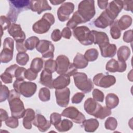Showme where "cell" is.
<instances>
[{"instance_id": "1", "label": "cell", "mask_w": 133, "mask_h": 133, "mask_svg": "<svg viewBox=\"0 0 133 133\" xmlns=\"http://www.w3.org/2000/svg\"><path fill=\"white\" fill-rule=\"evenodd\" d=\"M20 95L15 89H12L7 99L11 116L18 119L22 118L25 111L23 103L20 98Z\"/></svg>"}, {"instance_id": "2", "label": "cell", "mask_w": 133, "mask_h": 133, "mask_svg": "<svg viewBox=\"0 0 133 133\" xmlns=\"http://www.w3.org/2000/svg\"><path fill=\"white\" fill-rule=\"evenodd\" d=\"M9 10L7 15V17L13 23L17 21L18 16L21 12L30 9V1H9Z\"/></svg>"}, {"instance_id": "3", "label": "cell", "mask_w": 133, "mask_h": 133, "mask_svg": "<svg viewBox=\"0 0 133 133\" xmlns=\"http://www.w3.org/2000/svg\"><path fill=\"white\" fill-rule=\"evenodd\" d=\"M56 61L57 63L56 72L58 74H67L71 76L77 72V69L73 63L70 62L66 56L60 55L57 57Z\"/></svg>"}, {"instance_id": "4", "label": "cell", "mask_w": 133, "mask_h": 133, "mask_svg": "<svg viewBox=\"0 0 133 133\" xmlns=\"http://www.w3.org/2000/svg\"><path fill=\"white\" fill-rule=\"evenodd\" d=\"M14 89L25 97H32L36 92V84L33 82H25L23 79H16L13 84Z\"/></svg>"}, {"instance_id": "5", "label": "cell", "mask_w": 133, "mask_h": 133, "mask_svg": "<svg viewBox=\"0 0 133 133\" xmlns=\"http://www.w3.org/2000/svg\"><path fill=\"white\" fill-rule=\"evenodd\" d=\"M55 17L50 13H45L42 18L36 21L32 26L33 31L37 34H44L48 31L55 23Z\"/></svg>"}, {"instance_id": "6", "label": "cell", "mask_w": 133, "mask_h": 133, "mask_svg": "<svg viewBox=\"0 0 133 133\" xmlns=\"http://www.w3.org/2000/svg\"><path fill=\"white\" fill-rule=\"evenodd\" d=\"M75 85L85 94L90 92L94 88V83L87 75L83 72H76L73 75Z\"/></svg>"}, {"instance_id": "7", "label": "cell", "mask_w": 133, "mask_h": 133, "mask_svg": "<svg viewBox=\"0 0 133 133\" xmlns=\"http://www.w3.org/2000/svg\"><path fill=\"white\" fill-rule=\"evenodd\" d=\"M77 12L83 19L85 23L89 21L96 14L95 1L93 0L81 1L78 5Z\"/></svg>"}, {"instance_id": "8", "label": "cell", "mask_w": 133, "mask_h": 133, "mask_svg": "<svg viewBox=\"0 0 133 133\" xmlns=\"http://www.w3.org/2000/svg\"><path fill=\"white\" fill-rule=\"evenodd\" d=\"M73 34L74 37L83 45H90L94 43V37L91 31L86 26L75 28L73 29Z\"/></svg>"}, {"instance_id": "9", "label": "cell", "mask_w": 133, "mask_h": 133, "mask_svg": "<svg viewBox=\"0 0 133 133\" xmlns=\"http://www.w3.org/2000/svg\"><path fill=\"white\" fill-rule=\"evenodd\" d=\"M36 49L42 54L43 58L50 59L54 58L55 47L51 42L46 39L39 40Z\"/></svg>"}, {"instance_id": "10", "label": "cell", "mask_w": 133, "mask_h": 133, "mask_svg": "<svg viewBox=\"0 0 133 133\" xmlns=\"http://www.w3.org/2000/svg\"><path fill=\"white\" fill-rule=\"evenodd\" d=\"M93 83L97 86L106 88L114 85L116 83V78L113 75L100 73L94 77Z\"/></svg>"}, {"instance_id": "11", "label": "cell", "mask_w": 133, "mask_h": 133, "mask_svg": "<svg viewBox=\"0 0 133 133\" xmlns=\"http://www.w3.org/2000/svg\"><path fill=\"white\" fill-rule=\"evenodd\" d=\"M61 115L70 118L73 122L77 124H82L85 120L84 115L74 107L65 108L62 111Z\"/></svg>"}, {"instance_id": "12", "label": "cell", "mask_w": 133, "mask_h": 133, "mask_svg": "<svg viewBox=\"0 0 133 133\" xmlns=\"http://www.w3.org/2000/svg\"><path fill=\"white\" fill-rule=\"evenodd\" d=\"M74 9V5L71 2L63 3L58 9L57 16L61 22H64L69 19L70 15Z\"/></svg>"}, {"instance_id": "13", "label": "cell", "mask_w": 133, "mask_h": 133, "mask_svg": "<svg viewBox=\"0 0 133 133\" xmlns=\"http://www.w3.org/2000/svg\"><path fill=\"white\" fill-rule=\"evenodd\" d=\"M123 8V1H113L108 5L105 11L112 20H115Z\"/></svg>"}, {"instance_id": "14", "label": "cell", "mask_w": 133, "mask_h": 133, "mask_svg": "<svg viewBox=\"0 0 133 133\" xmlns=\"http://www.w3.org/2000/svg\"><path fill=\"white\" fill-rule=\"evenodd\" d=\"M70 95V91L68 87L56 89L55 95L57 104L61 107H66L69 102Z\"/></svg>"}, {"instance_id": "15", "label": "cell", "mask_w": 133, "mask_h": 133, "mask_svg": "<svg viewBox=\"0 0 133 133\" xmlns=\"http://www.w3.org/2000/svg\"><path fill=\"white\" fill-rule=\"evenodd\" d=\"M127 68V65L125 62L116 60L114 59H110L106 64L105 69L109 72H123Z\"/></svg>"}, {"instance_id": "16", "label": "cell", "mask_w": 133, "mask_h": 133, "mask_svg": "<svg viewBox=\"0 0 133 133\" xmlns=\"http://www.w3.org/2000/svg\"><path fill=\"white\" fill-rule=\"evenodd\" d=\"M8 32L16 42L25 40V34L22 30L21 27L19 24L12 23L8 29Z\"/></svg>"}, {"instance_id": "17", "label": "cell", "mask_w": 133, "mask_h": 133, "mask_svg": "<svg viewBox=\"0 0 133 133\" xmlns=\"http://www.w3.org/2000/svg\"><path fill=\"white\" fill-rule=\"evenodd\" d=\"M30 9L39 15L44 11L51 10V7L46 0L30 1Z\"/></svg>"}, {"instance_id": "18", "label": "cell", "mask_w": 133, "mask_h": 133, "mask_svg": "<svg viewBox=\"0 0 133 133\" xmlns=\"http://www.w3.org/2000/svg\"><path fill=\"white\" fill-rule=\"evenodd\" d=\"M32 124L42 132L47 131L51 127V124L50 121L47 120L43 115L40 114H37L35 115Z\"/></svg>"}, {"instance_id": "19", "label": "cell", "mask_w": 133, "mask_h": 133, "mask_svg": "<svg viewBox=\"0 0 133 133\" xmlns=\"http://www.w3.org/2000/svg\"><path fill=\"white\" fill-rule=\"evenodd\" d=\"M101 105L97 103L93 98H89L86 100L84 104L85 111L89 115L95 116L101 108Z\"/></svg>"}, {"instance_id": "20", "label": "cell", "mask_w": 133, "mask_h": 133, "mask_svg": "<svg viewBox=\"0 0 133 133\" xmlns=\"http://www.w3.org/2000/svg\"><path fill=\"white\" fill-rule=\"evenodd\" d=\"M114 21L107 15L104 10L95 20L94 24L97 28L105 29L107 26L111 25Z\"/></svg>"}, {"instance_id": "21", "label": "cell", "mask_w": 133, "mask_h": 133, "mask_svg": "<svg viewBox=\"0 0 133 133\" xmlns=\"http://www.w3.org/2000/svg\"><path fill=\"white\" fill-rule=\"evenodd\" d=\"M101 50V56L104 58H112L116 52V46L114 44L107 43L99 46Z\"/></svg>"}, {"instance_id": "22", "label": "cell", "mask_w": 133, "mask_h": 133, "mask_svg": "<svg viewBox=\"0 0 133 133\" xmlns=\"http://www.w3.org/2000/svg\"><path fill=\"white\" fill-rule=\"evenodd\" d=\"M70 76L67 74L60 75L52 82V87L56 89L66 87L70 83Z\"/></svg>"}, {"instance_id": "23", "label": "cell", "mask_w": 133, "mask_h": 133, "mask_svg": "<svg viewBox=\"0 0 133 133\" xmlns=\"http://www.w3.org/2000/svg\"><path fill=\"white\" fill-rule=\"evenodd\" d=\"M35 117V111L30 108L25 110L23 117V125L26 129L32 128V123Z\"/></svg>"}, {"instance_id": "24", "label": "cell", "mask_w": 133, "mask_h": 133, "mask_svg": "<svg viewBox=\"0 0 133 133\" xmlns=\"http://www.w3.org/2000/svg\"><path fill=\"white\" fill-rule=\"evenodd\" d=\"M94 37V43L99 46L102 45L107 43H109V39L107 34L105 32H99L95 30L91 31Z\"/></svg>"}, {"instance_id": "25", "label": "cell", "mask_w": 133, "mask_h": 133, "mask_svg": "<svg viewBox=\"0 0 133 133\" xmlns=\"http://www.w3.org/2000/svg\"><path fill=\"white\" fill-rule=\"evenodd\" d=\"M52 77L51 73H50L45 70H43L41 74L39 83L41 84L50 89L53 88Z\"/></svg>"}, {"instance_id": "26", "label": "cell", "mask_w": 133, "mask_h": 133, "mask_svg": "<svg viewBox=\"0 0 133 133\" xmlns=\"http://www.w3.org/2000/svg\"><path fill=\"white\" fill-rule=\"evenodd\" d=\"M82 124L85 130L89 132H94L98 128L99 125V122L95 118L85 119Z\"/></svg>"}, {"instance_id": "27", "label": "cell", "mask_w": 133, "mask_h": 133, "mask_svg": "<svg viewBox=\"0 0 133 133\" xmlns=\"http://www.w3.org/2000/svg\"><path fill=\"white\" fill-rule=\"evenodd\" d=\"M83 23H85L83 19L82 18L77 11H76L73 14L72 18L67 22L66 26L70 29H74L75 28H76L78 24Z\"/></svg>"}, {"instance_id": "28", "label": "cell", "mask_w": 133, "mask_h": 133, "mask_svg": "<svg viewBox=\"0 0 133 133\" xmlns=\"http://www.w3.org/2000/svg\"><path fill=\"white\" fill-rule=\"evenodd\" d=\"M119 103V99L116 95L113 93L108 94L105 97L106 107L112 109L116 108Z\"/></svg>"}, {"instance_id": "29", "label": "cell", "mask_w": 133, "mask_h": 133, "mask_svg": "<svg viewBox=\"0 0 133 133\" xmlns=\"http://www.w3.org/2000/svg\"><path fill=\"white\" fill-rule=\"evenodd\" d=\"M73 64L77 69H84L88 64V61L81 53H77L73 59Z\"/></svg>"}, {"instance_id": "30", "label": "cell", "mask_w": 133, "mask_h": 133, "mask_svg": "<svg viewBox=\"0 0 133 133\" xmlns=\"http://www.w3.org/2000/svg\"><path fill=\"white\" fill-rule=\"evenodd\" d=\"M130 55V50L126 46H121L117 51L118 60L125 62L129 58Z\"/></svg>"}, {"instance_id": "31", "label": "cell", "mask_w": 133, "mask_h": 133, "mask_svg": "<svg viewBox=\"0 0 133 133\" xmlns=\"http://www.w3.org/2000/svg\"><path fill=\"white\" fill-rule=\"evenodd\" d=\"M132 18L128 15H123L117 20V24L119 29L122 30H124L128 29L132 23Z\"/></svg>"}, {"instance_id": "32", "label": "cell", "mask_w": 133, "mask_h": 133, "mask_svg": "<svg viewBox=\"0 0 133 133\" xmlns=\"http://www.w3.org/2000/svg\"><path fill=\"white\" fill-rule=\"evenodd\" d=\"M73 126V123L67 119L61 120L58 124L55 126L56 129L59 132H65L69 130Z\"/></svg>"}, {"instance_id": "33", "label": "cell", "mask_w": 133, "mask_h": 133, "mask_svg": "<svg viewBox=\"0 0 133 133\" xmlns=\"http://www.w3.org/2000/svg\"><path fill=\"white\" fill-rule=\"evenodd\" d=\"M14 50L3 48L0 55L1 63H8L10 62L13 57Z\"/></svg>"}, {"instance_id": "34", "label": "cell", "mask_w": 133, "mask_h": 133, "mask_svg": "<svg viewBox=\"0 0 133 133\" xmlns=\"http://www.w3.org/2000/svg\"><path fill=\"white\" fill-rule=\"evenodd\" d=\"M110 34L113 39L119 38L121 35V30L117 24V20H114L110 25Z\"/></svg>"}, {"instance_id": "35", "label": "cell", "mask_w": 133, "mask_h": 133, "mask_svg": "<svg viewBox=\"0 0 133 133\" xmlns=\"http://www.w3.org/2000/svg\"><path fill=\"white\" fill-rule=\"evenodd\" d=\"M44 62L41 58H35L31 62L30 65V69L35 72L38 73L39 72L43 67Z\"/></svg>"}, {"instance_id": "36", "label": "cell", "mask_w": 133, "mask_h": 133, "mask_svg": "<svg viewBox=\"0 0 133 133\" xmlns=\"http://www.w3.org/2000/svg\"><path fill=\"white\" fill-rule=\"evenodd\" d=\"M39 41V39L37 37L33 36L25 41V46L28 50H32L36 47Z\"/></svg>"}, {"instance_id": "37", "label": "cell", "mask_w": 133, "mask_h": 133, "mask_svg": "<svg viewBox=\"0 0 133 133\" xmlns=\"http://www.w3.org/2000/svg\"><path fill=\"white\" fill-rule=\"evenodd\" d=\"M99 52L95 48H91L86 51L84 56L88 61H94L98 58Z\"/></svg>"}, {"instance_id": "38", "label": "cell", "mask_w": 133, "mask_h": 133, "mask_svg": "<svg viewBox=\"0 0 133 133\" xmlns=\"http://www.w3.org/2000/svg\"><path fill=\"white\" fill-rule=\"evenodd\" d=\"M44 70L51 74L56 71L57 63L56 60H54L52 59L46 60L44 63Z\"/></svg>"}, {"instance_id": "39", "label": "cell", "mask_w": 133, "mask_h": 133, "mask_svg": "<svg viewBox=\"0 0 133 133\" xmlns=\"http://www.w3.org/2000/svg\"><path fill=\"white\" fill-rule=\"evenodd\" d=\"M38 97L41 101H48L50 99V92L47 87H43L40 89L38 92Z\"/></svg>"}, {"instance_id": "40", "label": "cell", "mask_w": 133, "mask_h": 133, "mask_svg": "<svg viewBox=\"0 0 133 133\" xmlns=\"http://www.w3.org/2000/svg\"><path fill=\"white\" fill-rule=\"evenodd\" d=\"M111 114V110L110 109L108 108L107 107H101L97 113L95 115V117L103 119L106 117L110 116Z\"/></svg>"}, {"instance_id": "41", "label": "cell", "mask_w": 133, "mask_h": 133, "mask_svg": "<svg viewBox=\"0 0 133 133\" xmlns=\"http://www.w3.org/2000/svg\"><path fill=\"white\" fill-rule=\"evenodd\" d=\"M29 60V55L25 52H19L16 56V62L20 65H25Z\"/></svg>"}, {"instance_id": "42", "label": "cell", "mask_w": 133, "mask_h": 133, "mask_svg": "<svg viewBox=\"0 0 133 133\" xmlns=\"http://www.w3.org/2000/svg\"><path fill=\"white\" fill-rule=\"evenodd\" d=\"M104 126L107 129L114 130L117 126V120L114 117H109L106 119L104 123Z\"/></svg>"}, {"instance_id": "43", "label": "cell", "mask_w": 133, "mask_h": 133, "mask_svg": "<svg viewBox=\"0 0 133 133\" xmlns=\"http://www.w3.org/2000/svg\"><path fill=\"white\" fill-rule=\"evenodd\" d=\"M10 91L8 88V87L2 85V83H1V91H0V102H2L5 101L7 99H8L9 96Z\"/></svg>"}, {"instance_id": "44", "label": "cell", "mask_w": 133, "mask_h": 133, "mask_svg": "<svg viewBox=\"0 0 133 133\" xmlns=\"http://www.w3.org/2000/svg\"><path fill=\"white\" fill-rule=\"evenodd\" d=\"M11 21L8 18L4 16H1V25L2 27V36L3 35V31L8 29L11 25Z\"/></svg>"}, {"instance_id": "45", "label": "cell", "mask_w": 133, "mask_h": 133, "mask_svg": "<svg viewBox=\"0 0 133 133\" xmlns=\"http://www.w3.org/2000/svg\"><path fill=\"white\" fill-rule=\"evenodd\" d=\"M92 94L93 99L95 101L100 102H102L103 101L104 96V94L101 90L98 89H94Z\"/></svg>"}, {"instance_id": "46", "label": "cell", "mask_w": 133, "mask_h": 133, "mask_svg": "<svg viewBox=\"0 0 133 133\" xmlns=\"http://www.w3.org/2000/svg\"><path fill=\"white\" fill-rule=\"evenodd\" d=\"M5 124L7 126L11 128H16L18 126L19 122L17 118L11 116L8 117V119L5 121Z\"/></svg>"}, {"instance_id": "47", "label": "cell", "mask_w": 133, "mask_h": 133, "mask_svg": "<svg viewBox=\"0 0 133 133\" xmlns=\"http://www.w3.org/2000/svg\"><path fill=\"white\" fill-rule=\"evenodd\" d=\"M61 121V114L58 113H52L50 116V121L54 126Z\"/></svg>"}, {"instance_id": "48", "label": "cell", "mask_w": 133, "mask_h": 133, "mask_svg": "<svg viewBox=\"0 0 133 133\" xmlns=\"http://www.w3.org/2000/svg\"><path fill=\"white\" fill-rule=\"evenodd\" d=\"M26 69L23 67H19V66L16 69L15 72V77L16 79H23L25 78V72Z\"/></svg>"}, {"instance_id": "49", "label": "cell", "mask_w": 133, "mask_h": 133, "mask_svg": "<svg viewBox=\"0 0 133 133\" xmlns=\"http://www.w3.org/2000/svg\"><path fill=\"white\" fill-rule=\"evenodd\" d=\"M37 73L35 72L34 71H33L32 69H28L26 70L24 74L25 78L29 80V81H33L35 80L37 76Z\"/></svg>"}, {"instance_id": "50", "label": "cell", "mask_w": 133, "mask_h": 133, "mask_svg": "<svg viewBox=\"0 0 133 133\" xmlns=\"http://www.w3.org/2000/svg\"><path fill=\"white\" fill-rule=\"evenodd\" d=\"M13 77L12 75L8 72L5 71L1 75V78L2 82L5 84H10L12 82Z\"/></svg>"}, {"instance_id": "51", "label": "cell", "mask_w": 133, "mask_h": 133, "mask_svg": "<svg viewBox=\"0 0 133 133\" xmlns=\"http://www.w3.org/2000/svg\"><path fill=\"white\" fill-rule=\"evenodd\" d=\"M85 97V95L83 92H77L75 94L71 99L72 102L75 104H78L81 103Z\"/></svg>"}, {"instance_id": "52", "label": "cell", "mask_w": 133, "mask_h": 133, "mask_svg": "<svg viewBox=\"0 0 133 133\" xmlns=\"http://www.w3.org/2000/svg\"><path fill=\"white\" fill-rule=\"evenodd\" d=\"M16 49L19 52H26L28 49L25 46V40L16 42Z\"/></svg>"}, {"instance_id": "53", "label": "cell", "mask_w": 133, "mask_h": 133, "mask_svg": "<svg viewBox=\"0 0 133 133\" xmlns=\"http://www.w3.org/2000/svg\"><path fill=\"white\" fill-rule=\"evenodd\" d=\"M62 37L61 32L59 29L54 30L51 34V38L54 42H58L61 39Z\"/></svg>"}, {"instance_id": "54", "label": "cell", "mask_w": 133, "mask_h": 133, "mask_svg": "<svg viewBox=\"0 0 133 133\" xmlns=\"http://www.w3.org/2000/svg\"><path fill=\"white\" fill-rule=\"evenodd\" d=\"M123 39L126 43H131L132 42V31L129 30L125 32Z\"/></svg>"}, {"instance_id": "55", "label": "cell", "mask_w": 133, "mask_h": 133, "mask_svg": "<svg viewBox=\"0 0 133 133\" xmlns=\"http://www.w3.org/2000/svg\"><path fill=\"white\" fill-rule=\"evenodd\" d=\"M132 4L133 1H123V9L126 11H130L132 12Z\"/></svg>"}, {"instance_id": "56", "label": "cell", "mask_w": 133, "mask_h": 133, "mask_svg": "<svg viewBox=\"0 0 133 133\" xmlns=\"http://www.w3.org/2000/svg\"><path fill=\"white\" fill-rule=\"evenodd\" d=\"M62 36L66 39H70L72 35V32L70 28L68 27L64 28L61 31Z\"/></svg>"}, {"instance_id": "57", "label": "cell", "mask_w": 133, "mask_h": 133, "mask_svg": "<svg viewBox=\"0 0 133 133\" xmlns=\"http://www.w3.org/2000/svg\"><path fill=\"white\" fill-rule=\"evenodd\" d=\"M18 65L16 64H14L13 65H10L9 67L7 68L6 70H5V71L9 73L13 77H15V71L16 70V69L18 68Z\"/></svg>"}, {"instance_id": "58", "label": "cell", "mask_w": 133, "mask_h": 133, "mask_svg": "<svg viewBox=\"0 0 133 133\" xmlns=\"http://www.w3.org/2000/svg\"><path fill=\"white\" fill-rule=\"evenodd\" d=\"M8 118V115L6 111L3 109H0V119H1V123L3 121H4L7 119Z\"/></svg>"}, {"instance_id": "59", "label": "cell", "mask_w": 133, "mask_h": 133, "mask_svg": "<svg viewBox=\"0 0 133 133\" xmlns=\"http://www.w3.org/2000/svg\"><path fill=\"white\" fill-rule=\"evenodd\" d=\"M97 3L99 7L101 9H106L108 5V1H98Z\"/></svg>"}, {"instance_id": "60", "label": "cell", "mask_w": 133, "mask_h": 133, "mask_svg": "<svg viewBox=\"0 0 133 133\" xmlns=\"http://www.w3.org/2000/svg\"><path fill=\"white\" fill-rule=\"evenodd\" d=\"M50 2L54 5H57L61 4H62L64 2V1H58V0H54V1H50Z\"/></svg>"}, {"instance_id": "61", "label": "cell", "mask_w": 133, "mask_h": 133, "mask_svg": "<svg viewBox=\"0 0 133 133\" xmlns=\"http://www.w3.org/2000/svg\"><path fill=\"white\" fill-rule=\"evenodd\" d=\"M132 70H131L130 71V72H129V73H128V78L130 81H132Z\"/></svg>"}]
</instances>
